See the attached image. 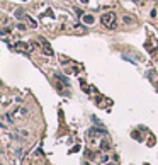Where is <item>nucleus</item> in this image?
I'll list each match as a JSON object with an SVG mask.
<instances>
[{"label": "nucleus", "mask_w": 158, "mask_h": 165, "mask_svg": "<svg viewBox=\"0 0 158 165\" xmlns=\"http://www.w3.org/2000/svg\"><path fill=\"white\" fill-rule=\"evenodd\" d=\"M100 22L104 24L107 29H114L116 27V14L114 12H105L100 16Z\"/></svg>", "instance_id": "nucleus-1"}, {"label": "nucleus", "mask_w": 158, "mask_h": 165, "mask_svg": "<svg viewBox=\"0 0 158 165\" xmlns=\"http://www.w3.org/2000/svg\"><path fill=\"white\" fill-rule=\"evenodd\" d=\"M16 50L20 51V53H24V55H29V53H31L29 44H27V43H24V41H17V43H16Z\"/></svg>", "instance_id": "nucleus-2"}, {"label": "nucleus", "mask_w": 158, "mask_h": 165, "mask_svg": "<svg viewBox=\"0 0 158 165\" xmlns=\"http://www.w3.org/2000/svg\"><path fill=\"white\" fill-rule=\"evenodd\" d=\"M41 43H43V50H44V53H48V56H53V50H51V46L48 44V41L41 39Z\"/></svg>", "instance_id": "nucleus-3"}, {"label": "nucleus", "mask_w": 158, "mask_h": 165, "mask_svg": "<svg viewBox=\"0 0 158 165\" xmlns=\"http://www.w3.org/2000/svg\"><path fill=\"white\" fill-rule=\"evenodd\" d=\"M100 150H104V151H109V150H111V145H109L107 140H102V141H100Z\"/></svg>", "instance_id": "nucleus-4"}, {"label": "nucleus", "mask_w": 158, "mask_h": 165, "mask_svg": "<svg viewBox=\"0 0 158 165\" xmlns=\"http://www.w3.org/2000/svg\"><path fill=\"white\" fill-rule=\"evenodd\" d=\"M83 22H85V24H94L95 19L92 17V16H83Z\"/></svg>", "instance_id": "nucleus-5"}, {"label": "nucleus", "mask_w": 158, "mask_h": 165, "mask_svg": "<svg viewBox=\"0 0 158 165\" xmlns=\"http://www.w3.org/2000/svg\"><path fill=\"white\" fill-rule=\"evenodd\" d=\"M17 29H20V31H26V26H24V24H19Z\"/></svg>", "instance_id": "nucleus-6"}, {"label": "nucleus", "mask_w": 158, "mask_h": 165, "mask_svg": "<svg viewBox=\"0 0 158 165\" xmlns=\"http://www.w3.org/2000/svg\"><path fill=\"white\" fill-rule=\"evenodd\" d=\"M133 2H140V0H133Z\"/></svg>", "instance_id": "nucleus-7"}, {"label": "nucleus", "mask_w": 158, "mask_h": 165, "mask_svg": "<svg viewBox=\"0 0 158 165\" xmlns=\"http://www.w3.org/2000/svg\"><path fill=\"white\" fill-rule=\"evenodd\" d=\"M109 165H114V164H109Z\"/></svg>", "instance_id": "nucleus-8"}, {"label": "nucleus", "mask_w": 158, "mask_h": 165, "mask_svg": "<svg viewBox=\"0 0 158 165\" xmlns=\"http://www.w3.org/2000/svg\"><path fill=\"white\" fill-rule=\"evenodd\" d=\"M22 2H26V0H22Z\"/></svg>", "instance_id": "nucleus-9"}]
</instances>
